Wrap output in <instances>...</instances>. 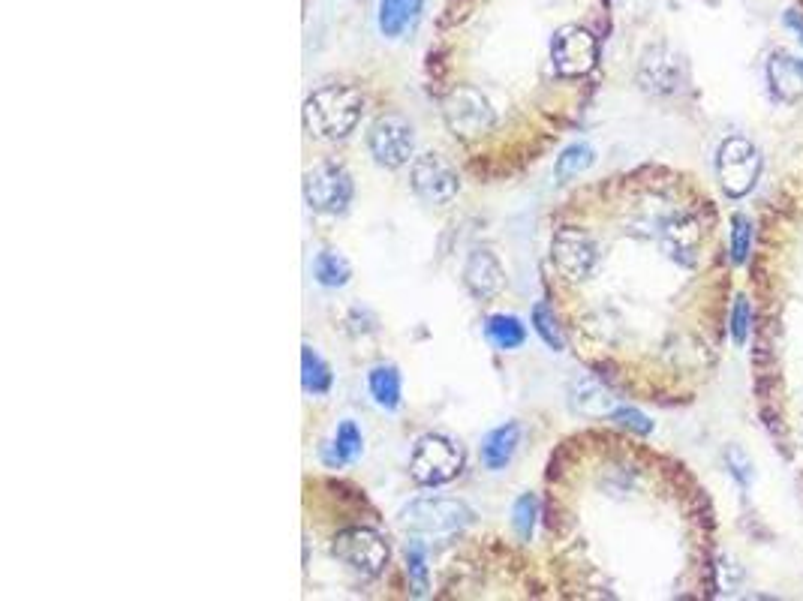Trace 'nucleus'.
Returning <instances> with one entry per match:
<instances>
[{"instance_id":"obj_20","label":"nucleus","mask_w":803,"mask_h":601,"mask_svg":"<svg viewBox=\"0 0 803 601\" xmlns=\"http://www.w3.org/2000/svg\"><path fill=\"white\" fill-rule=\"evenodd\" d=\"M593 163H596V151H593L587 142H572V145L563 148L560 157L554 160V178L566 184V181L584 175Z\"/></svg>"},{"instance_id":"obj_15","label":"nucleus","mask_w":803,"mask_h":601,"mask_svg":"<svg viewBox=\"0 0 803 601\" xmlns=\"http://www.w3.org/2000/svg\"><path fill=\"white\" fill-rule=\"evenodd\" d=\"M367 391L373 397V403L385 412H394L400 406V394H404V382H400V373L394 364H376L367 373Z\"/></svg>"},{"instance_id":"obj_18","label":"nucleus","mask_w":803,"mask_h":601,"mask_svg":"<svg viewBox=\"0 0 803 601\" xmlns=\"http://www.w3.org/2000/svg\"><path fill=\"white\" fill-rule=\"evenodd\" d=\"M404 559H407V577H410V589L413 595L425 598L431 592V568H428V547L419 535H413L404 547Z\"/></svg>"},{"instance_id":"obj_12","label":"nucleus","mask_w":803,"mask_h":601,"mask_svg":"<svg viewBox=\"0 0 803 601\" xmlns=\"http://www.w3.org/2000/svg\"><path fill=\"white\" fill-rule=\"evenodd\" d=\"M569 403L584 418H611V412L617 409L611 391L599 379H593V376H581V379L572 382Z\"/></svg>"},{"instance_id":"obj_26","label":"nucleus","mask_w":803,"mask_h":601,"mask_svg":"<svg viewBox=\"0 0 803 601\" xmlns=\"http://www.w3.org/2000/svg\"><path fill=\"white\" fill-rule=\"evenodd\" d=\"M668 70H671V61H662V52H650L641 67V82H647V88H671L674 76H665Z\"/></svg>"},{"instance_id":"obj_8","label":"nucleus","mask_w":803,"mask_h":601,"mask_svg":"<svg viewBox=\"0 0 803 601\" xmlns=\"http://www.w3.org/2000/svg\"><path fill=\"white\" fill-rule=\"evenodd\" d=\"M410 187L425 205L443 208V205H452L458 199L461 175L443 154L425 151L410 163Z\"/></svg>"},{"instance_id":"obj_2","label":"nucleus","mask_w":803,"mask_h":601,"mask_svg":"<svg viewBox=\"0 0 803 601\" xmlns=\"http://www.w3.org/2000/svg\"><path fill=\"white\" fill-rule=\"evenodd\" d=\"M476 514L467 502L452 496H419L397 511V523L413 535L452 538L473 526Z\"/></svg>"},{"instance_id":"obj_9","label":"nucleus","mask_w":803,"mask_h":601,"mask_svg":"<svg viewBox=\"0 0 803 601\" xmlns=\"http://www.w3.org/2000/svg\"><path fill=\"white\" fill-rule=\"evenodd\" d=\"M716 175H719V184L722 190L731 196V199H740L746 196L758 175H761V154L758 148L743 139V136H731L719 145V154H716Z\"/></svg>"},{"instance_id":"obj_1","label":"nucleus","mask_w":803,"mask_h":601,"mask_svg":"<svg viewBox=\"0 0 803 601\" xmlns=\"http://www.w3.org/2000/svg\"><path fill=\"white\" fill-rule=\"evenodd\" d=\"M364 115V97L349 85H322L304 100V127L313 139L340 142Z\"/></svg>"},{"instance_id":"obj_16","label":"nucleus","mask_w":803,"mask_h":601,"mask_svg":"<svg viewBox=\"0 0 803 601\" xmlns=\"http://www.w3.org/2000/svg\"><path fill=\"white\" fill-rule=\"evenodd\" d=\"M767 79H770L773 94H776L779 100H785V103L794 100V97H800V91H803L800 61H794V58L785 55V52H779V55L770 58V64H767Z\"/></svg>"},{"instance_id":"obj_30","label":"nucleus","mask_w":803,"mask_h":601,"mask_svg":"<svg viewBox=\"0 0 803 601\" xmlns=\"http://www.w3.org/2000/svg\"><path fill=\"white\" fill-rule=\"evenodd\" d=\"M785 25L797 34V40H800V46H803V16H800L797 10H788V13H785Z\"/></svg>"},{"instance_id":"obj_14","label":"nucleus","mask_w":803,"mask_h":601,"mask_svg":"<svg viewBox=\"0 0 803 601\" xmlns=\"http://www.w3.org/2000/svg\"><path fill=\"white\" fill-rule=\"evenodd\" d=\"M422 13V0H379V34L388 40L404 37L407 28L419 19Z\"/></svg>"},{"instance_id":"obj_22","label":"nucleus","mask_w":803,"mask_h":601,"mask_svg":"<svg viewBox=\"0 0 803 601\" xmlns=\"http://www.w3.org/2000/svg\"><path fill=\"white\" fill-rule=\"evenodd\" d=\"M530 319H533V328H536V334L542 337V343H545L548 349H554V352H563V349H566V334H563L560 316L554 313V304H548V301H536Z\"/></svg>"},{"instance_id":"obj_3","label":"nucleus","mask_w":803,"mask_h":601,"mask_svg":"<svg viewBox=\"0 0 803 601\" xmlns=\"http://www.w3.org/2000/svg\"><path fill=\"white\" fill-rule=\"evenodd\" d=\"M328 550L337 562H343L346 568H352L364 580L382 577L388 568V559H391V550H388V541L382 538V532H376L367 523H355V520L334 532Z\"/></svg>"},{"instance_id":"obj_21","label":"nucleus","mask_w":803,"mask_h":601,"mask_svg":"<svg viewBox=\"0 0 803 601\" xmlns=\"http://www.w3.org/2000/svg\"><path fill=\"white\" fill-rule=\"evenodd\" d=\"M301 385L313 397L328 394V388H331V367L313 346L301 349Z\"/></svg>"},{"instance_id":"obj_27","label":"nucleus","mask_w":803,"mask_h":601,"mask_svg":"<svg viewBox=\"0 0 803 601\" xmlns=\"http://www.w3.org/2000/svg\"><path fill=\"white\" fill-rule=\"evenodd\" d=\"M749 325H752V310H749L746 298L740 295V298L734 301V307H731V319H728V328H731V340H734L737 346H743V343H746Z\"/></svg>"},{"instance_id":"obj_17","label":"nucleus","mask_w":803,"mask_h":601,"mask_svg":"<svg viewBox=\"0 0 803 601\" xmlns=\"http://www.w3.org/2000/svg\"><path fill=\"white\" fill-rule=\"evenodd\" d=\"M485 337L491 340V346H497L500 352H512L521 349L527 343V328L521 325L518 316H506V313H494L485 319Z\"/></svg>"},{"instance_id":"obj_13","label":"nucleus","mask_w":803,"mask_h":601,"mask_svg":"<svg viewBox=\"0 0 803 601\" xmlns=\"http://www.w3.org/2000/svg\"><path fill=\"white\" fill-rule=\"evenodd\" d=\"M518 442H521V427L515 421H506V424L494 427L485 436V442H482V463H485V469H491V472L506 469L509 460L518 451Z\"/></svg>"},{"instance_id":"obj_4","label":"nucleus","mask_w":803,"mask_h":601,"mask_svg":"<svg viewBox=\"0 0 803 601\" xmlns=\"http://www.w3.org/2000/svg\"><path fill=\"white\" fill-rule=\"evenodd\" d=\"M551 64L563 85L584 82L599 64V37L578 22H563L551 40Z\"/></svg>"},{"instance_id":"obj_24","label":"nucleus","mask_w":803,"mask_h":601,"mask_svg":"<svg viewBox=\"0 0 803 601\" xmlns=\"http://www.w3.org/2000/svg\"><path fill=\"white\" fill-rule=\"evenodd\" d=\"M536 514H539V499L536 493H521L512 505V529L518 532L521 541L533 538V526H536Z\"/></svg>"},{"instance_id":"obj_25","label":"nucleus","mask_w":803,"mask_h":601,"mask_svg":"<svg viewBox=\"0 0 803 601\" xmlns=\"http://www.w3.org/2000/svg\"><path fill=\"white\" fill-rule=\"evenodd\" d=\"M752 250V220L746 214H734L731 217V241H728V253L734 265H743L746 256Z\"/></svg>"},{"instance_id":"obj_10","label":"nucleus","mask_w":803,"mask_h":601,"mask_svg":"<svg viewBox=\"0 0 803 601\" xmlns=\"http://www.w3.org/2000/svg\"><path fill=\"white\" fill-rule=\"evenodd\" d=\"M656 244L668 262H674L680 268H692L698 262V253L704 244V229H701L695 214L680 211V214H671L659 223Z\"/></svg>"},{"instance_id":"obj_29","label":"nucleus","mask_w":803,"mask_h":601,"mask_svg":"<svg viewBox=\"0 0 803 601\" xmlns=\"http://www.w3.org/2000/svg\"><path fill=\"white\" fill-rule=\"evenodd\" d=\"M725 460H728V469H731V475L740 481V487L746 490L749 487V481H752V460L740 451V448H728V454H725Z\"/></svg>"},{"instance_id":"obj_6","label":"nucleus","mask_w":803,"mask_h":601,"mask_svg":"<svg viewBox=\"0 0 803 601\" xmlns=\"http://www.w3.org/2000/svg\"><path fill=\"white\" fill-rule=\"evenodd\" d=\"M352 196H355V184H352V175L346 172L343 163L325 160V163H316L313 169H307L304 202L313 214L337 217L349 208Z\"/></svg>"},{"instance_id":"obj_31","label":"nucleus","mask_w":803,"mask_h":601,"mask_svg":"<svg viewBox=\"0 0 803 601\" xmlns=\"http://www.w3.org/2000/svg\"><path fill=\"white\" fill-rule=\"evenodd\" d=\"M800 73H803V61H800Z\"/></svg>"},{"instance_id":"obj_5","label":"nucleus","mask_w":803,"mask_h":601,"mask_svg":"<svg viewBox=\"0 0 803 601\" xmlns=\"http://www.w3.org/2000/svg\"><path fill=\"white\" fill-rule=\"evenodd\" d=\"M464 469V451L452 436L428 433L416 442L410 454V475L422 487H443L455 481Z\"/></svg>"},{"instance_id":"obj_7","label":"nucleus","mask_w":803,"mask_h":601,"mask_svg":"<svg viewBox=\"0 0 803 601\" xmlns=\"http://www.w3.org/2000/svg\"><path fill=\"white\" fill-rule=\"evenodd\" d=\"M367 151L382 169H404L416 160V133L413 124L400 115H382L367 133Z\"/></svg>"},{"instance_id":"obj_28","label":"nucleus","mask_w":803,"mask_h":601,"mask_svg":"<svg viewBox=\"0 0 803 601\" xmlns=\"http://www.w3.org/2000/svg\"><path fill=\"white\" fill-rule=\"evenodd\" d=\"M611 421L620 424V427H626V430H632V433H641V436H647L653 430V421L644 412L632 409V406H617L611 412Z\"/></svg>"},{"instance_id":"obj_19","label":"nucleus","mask_w":803,"mask_h":601,"mask_svg":"<svg viewBox=\"0 0 803 601\" xmlns=\"http://www.w3.org/2000/svg\"><path fill=\"white\" fill-rule=\"evenodd\" d=\"M352 277V265L346 262V256L334 253V250H319L313 259V280L325 289H340L346 286Z\"/></svg>"},{"instance_id":"obj_23","label":"nucleus","mask_w":803,"mask_h":601,"mask_svg":"<svg viewBox=\"0 0 803 601\" xmlns=\"http://www.w3.org/2000/svg\"><path fill=\"white\" fill-rule=\"evenodd\" d=\"M331 448H334V454L325 457L331 466H343V463H352V460L361 457V451H364V436H361V430L355 427V421H340V424H337Z\"/></svg>"},{"instance_id":"obj_11","label":"nucleus","mask_w":803,"mask_h":601,"mask_svg":"<svg viewBox=\"0 0 803 601\" xmlns=\"http://www.w3.org/2000/svg\"><path fill=\"white\" fill-rule=\"evenodd\" d=\"M461 280H464L467 292L476 301H494L506 289V271H503L497 253L488 250V247L470 250V256L464 262V271H461Z\"/></svg>"}]
</instances>
